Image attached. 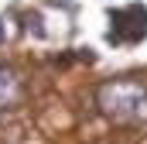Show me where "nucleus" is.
Segmentation results:
<instances>
[{
    "instance_id": "nucleus-1",
    "label": "nucleus",
    "mask_w": 147,
    "mask_h": 144,
    "mask_svg": "<svg viewBox=\"0 0 147 144\" xmlns=\"http://www.w3.org/2000/svg\"><path fill=\"white\" fill-rule=\"evenodd\" d=\"M147 35V7L134 3L113 14V28H110V41H140Z\"/></svg>"
},
{
    "instance_id": "nucleus-2",
    "label": "nucleus",
    "mask_w": 147,
    "mask_h": 144,
    "mask_svg": "<svg viewBox=\"0 0 147 144\" xmlns=\"http://www.w3.org/2000/svg\"><path fill=\"white\" fill-rule=\"evenodd\" d=\"M17 93H21V86H17V75L10 69H3L0 65V110L10 107L14 100H17Z\"/></svg>"
}]
</instances>
